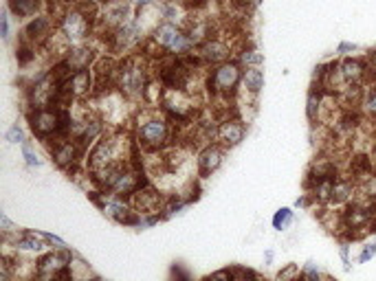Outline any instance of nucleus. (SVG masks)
<instances>
[{
	"instance_id": "20",
	"label": "nucleus",
	"mask_w": 376,
	"mask_h": 281,
	"mask_svg": "<svg viewBox=\"0 0 376 281\" xmlns=\"http://www.w3.org/2000/svg\"><path fill=\"white\" fill-rule=\"evenodd\" d=\"M15 59H18V64L22 69L29 66L31 62L36 59V46L34 44H27V42H20L18 46H15Z\"/></svg>"
},
{
	"instance_id": "8",
	"label": "nucleus",
	"mask_w": 376,
	"mask_h": 281,
	"mask_svg": "<svg viewBox=\"0 0 376 281\" xmlns=\"http://www.w3.org/2000/svg\"><path fill=\"white\" fill-rule=\"evenodd\" d=\"M53 36H55V18H51L49 13H40V15L31 18V20L25 24L20 42L40 46V44L49 42Z\"/></svg>"
},
{
	"instance_id": "27",
	"label": "nucleus",
	"mask_w": 376,
	"mask_h": 281,
	"mask_svg": "<svg viewBox=\"0 0 376 281\" xmlns=\"http://www.w3.org/2000/svg\"><path fill=\"white\" fill-rule=\"evenodd\" d=\"M376 257V240L368 242L363 248H361V253H358V264H368Z\"/></svg>"
},
{
	"instance_id": "7",
	"label": "nucleus",
	"mask_w": 376,
	"mask_h": 281,
	"mask_svg": "<svg viewBox=\"0 0 376 281\" xmlns=\"http://www.w3.org/2000/svg\"><path fill=\"white\" fill-rule=\"evenodd\" d=\"M73 251L69 248H51L44 255L36 257L38 261V281H53L62 271L71 266Z\"/></svg>"
},
{
	"instance_id": "12",
	"label": "nucleus",
	"mask_w": 376,
	"mask_h": 281,
	"mask_svg": "<svg viewBox=\"0 0 376 281\" xmlns=\"http://www.w3.org/2000/svg\"><path fill=\"white\" fill-rule=\"evenodd\" d=\"M225 147L221 143H209L205 147H200L196 154V165H198V174L200 178L211 176L214 171L221 169L223 161H225Z\"/></svg>"
},
{
	"instance_id": "10",
	"label": "nucleus",
	"mask_w": 376,
	"mask_h": 281,
	"mask_svg": "<svg viewBox=\"0 0 376 281\" xmlns=\"http://www.w3.org/2000/svg\"><path fill=\"white\" fill-rule=\"evenodd\" d=\"M231 42H227L225 38H211L205 44H200L196 49V55L200 57V62L205 66H218V64H225V62L231 59Z\"/></svg>"
},
{
	"instance_id": "2",
	"label": "nucleus",
	"mask_w": 376,
	"mask_h": 281,
	"mask_svg": "<svg viewBox=\"0 0 376 281\" xmlns=\"http://www.w3.org/2000/svg\"><path fill=\"white\" fill-rule=\"evenodd\" d=\"M152 77L148 75V66L139 55H128L119 59V69L115 75V88L121 92L125 99H141L148 88V82Z\"/></svg>"
},
{
	"instance_id": "31",
	"label": "nucleus",
	"mask_w": 376,
	"mask_h": 281,
	"mask_svg": "<svg viewBox=\"0 0 376 281\" xmlns=\"http://www.w3.org/2000/svg\"><path fill=\"white\" fill-rule=\"evenodd\" d=\"M42 238H44L46 242H49L51 248H69L67 242L62 240V238H57V236H53V233H44V231H42Z\"/></svg>"
},
{
	"instance_id": "9",
	"label": "nucleus",
	"mask_w": 376,
	"mask_h": 281,
	"mask_svg": "<svg viewBox=\"0 0 376 281\" xmlns=\"http://www.w3.org/2000/svg\"><path fill=\"white\" fill-rule=\"evenodd\" d=\"M130 13H132V3H130V0H108V3L99 11L97 24L102 29L115 31V29H119L121 24H125V22L130 20Z\"/></svg>"
},
{
	"instance_id": "16",
	"label": "nucleus",
	"mask_w": 376,
	"mask_h": 281,
	"mask_svg": "<svg viewBox=\"0 0 376 281\" xmlns=\"http://www.w3.org/2000/svg\"><path fill=\"white\" fill-rule=\"evenodd\" d=\"M262 88H264V71H262L260 66L244 69V71H242V86H240V92H246V95L256 97Z\"/></svg>"
},
{
	"instance_id": "21",
	"label": "nucleus",
	"mask_w": 376,
	"mask_h": 281,
	"mask_svg": "<svg viewBox=\"0 0 376 281\" xmlns=\"http://www.w3.org/2000/svg\"><path fill=\"white\" fill-rule=\"evenodd\" d=\"M293 220H295L293 209L281 207V209H277L275 215H273V229H275V231H286V229L293 224Z\"/></svg>"
},
{
	"instance_id": "25",
	"label": "nucleus",
	"mask_w": 376,
	"mask_h": 281,
	"mask_svg": "<svg viewBox=\"0 0 376 281\" xmlns=\"http://www.w3.org/2000/svg\"><path fill=\"white\" fill-rule=\"evenodd\" d=\"M233 279L236 281H260V275L251 268H244V266H233Z\"/></svg>"
},
{
	"instance_id": "14",
	"label": "nucleus",
	"mask_w": 376,
	"mask_h": 281,
	"mask_svg": "<svg viewBox=\"0 0 376 281\" xmlns=\"http://www.w3.org/2000/svg\"><path fill=\"white\" fill-rule=\"evenodd\" d=\"M60 59H64L71 71H84V69L95 66V62L99 59V55L90 44H77V46H69L67 53L62 55Z\"/></svg>"
},
{
	"instance_id": "35",
	"label": "nucleus",
	"mask_w": 376,
	"mask_h": 281,
	"mask_svg": "<svg viewBox=\"0 0 376 281\" xmlns=\"http://www.w3.org/2000/svg\"><path fill=\"white\" fill-rule=\"evenodd\" d=\"M273 257H275V253H273V251H266V253H264L266 264H271V261H273Z\"/></svg>"
},
{
	"instance_id": "18",
	"label": "nucleus",
	"mask_w": 376,
	"mask_h": 281,
	"mask_svg": "<svg viewBox=\"0 0 376 281\" xmlns=\"http://www.w3.org/2000/svg\"><path fill=\"white\" fill-rule=\"evenodd\" d=\"M358 113L363 115V119L376 121V86H365L361 106H358Z\"/></svg>"
},
{
	"instance_id": "3",
	"label": "nucleus",
	"mask_w": 376,
	"mask_h": 281,
	"mask_svg": "<svg viewBox=\"0 0 376 281\" xmlns=\"http://www.w3.org/2000/svg\"><path fill=\"white\" fill-rule=\"evenodd\" d=\"M150 40L159 46L165 55H172L176 59H183V57L192 55L196 51V46L192 44L190 38H187L185 31L181 27H176L174 22H167V20H161L152 29Z\"/></svg>"
},
{
	"instance_id": "32",
	"label": "nucleus",
	"mask_w": 376,
	"mask_h": 281,
	"mask_svg": "<svg viewBox=\"0 0 376 281\" xmlns=\"http://www.w3.org/2000/svg\"><path fill=\"white\" fill-rule=\"evenodd\" d=\"M339 255H341V261H343V268L350 271V246H348V242H341Z\"/></svg>"
},
{
	"instance_id": "13",
	"label": "nucleus",
	"mask_w": 376,
	"mask_h": 281,
	"mask_svg": "<svg viewBox=\"0 0 376 281\" xmlns=\"http://www.w3.org/2000/svg\"><path fill=\"white\" fill-rule=\"evenodd\" d=\"M163 202L165 198L154 189V187L146 185L144 189H139L132 198H130V205L137 213L141 215H152V213H161L163 209Z\"/></svg>"
},
{
	"instance_id": "1",
	"label": "nucleus",
	"mask_w": 376,
	"mask_h": 281,
	"mask_svg": "<svg viewBox=\"0 0 376 281\" xmlns=\"http://www.w3.org/2000/svg\"><path fill=\"white\" fill-rule=\"evenodd\" d=\"M172 126L174 123L169 121L167 115H161L156 108H146L144 113H139L137 119V132H134L137 145L146 152H161L169 147Z\"/></svg>"
},
{
	"instance_id": "5",
	"label": "nucleus",
	"mask_w": 376,
	"mask_h": 281,
	"mask_svg": "<svg viewBox=\"0 0 376 281\" xmlns=\"http://www.w3.org/2000/svg\"><path fill=\"white\" fill-rule=\"evenodd\" d=\"M92 27H95V22L77 7H73L57 20V36L67 46H77V44H84L90 38Z\"/></svg>"
},
{
	"instance_id": "24",
	"label": "nucleus",
	"mask_w": 376,
	"mask_h": 281,
	"mask_svg": "<svg viewBox=\"0 0 376 281\" xmlns=\"http://www.w3.org/2000/svg\"><path fill=\"white\" fill-rule=\"evenodd\" d=\"M20 150H22V159H25V163H27L29 167H40V165H42L38 152L34 150V143H29V140H25V143L20 145Z\"/></svg>"
},
{
	"instance_id": "33",
	"label": "nucleus",
	"mask_w": 376,
	"mask_h": 281,
	"mask_svg": "<svg viewBox=\"0 0 376 281\" xmlns=\"http://www.w3.org/2000/svg\"><path fill=\"white\" fill-rule=\"evenodd\" d=\"M0 36L5 40L9 38V13L7 11H3V15H0Z\"/></svg>"
},
{
	"instance_id": "34",
	"label": "nucleus",
	"mask_w": 376,
	"mask_h": 281,
	"mask_svg": "<svg viewBox=\"0 0 376 281\" xmlns=\"http://www.w3.org/2000/svg\"><path fill=\"white\" fill-rule=\"evenodd\" d=\"M167 3H174L179 7H187V5H190V0H167Z\"/></svg>"
},
{
	"instance_id": "28",
	"label": "nucleus",
	"mask_w": 376,
	"mask_h": 281,
	"mask_svg": "<svg viewBox=\"0 0 376 281\" xmlns=\"http://www.w3.org/2000/svg\"><path fill=\"white\" fill-rule=\"evenodd\" d=\"M358 51V44H354V42H341L339 46H337V55L339 57H350V55H354Z\"/></svg>"
},
{
	"instance_id": "22",
	"label": "nucleus",
	"mask_w": 376,
	"mask_h": 281,
	"mask_svg": "<svg viewBox=\"0 0 376 281\" xmlns=\"http://www.w3.org/2000/svg\"><path fill=\"white\" fill-rule=\"evenodd\" d=\"M71 271H73V275H75L77 281H86V279L92 277L90 266H88V264H86L80 255H75V253H73V259H71Z\"/></svg>"
},
{
	"instance_id": "30",
	"label": "nucleus",
	"mask_w": 376,
	"mask_h": 281,
	"mask_svg": "<svg viewBox=\"0 0 376 281\" xmlns=\"http://www.w3.org/2000/svg\"><path fill=\"white\" fill-rule=\"evenodd\" d=\"M205 281H236V279H233L231 268H223V271H216L214 275H209Z\"/></svg>"
},
{
	"instance_id": "11",
	"label": "nucleus",
	"mask_w": 376,
	"mask_h": 281,
	"mask_svg": "<svg viewBox=\"0 0 376 281\" xmlns=\"http://www.w3.org/2000/svg\"><path fill=\"white\" fill-rule=\"evenodd\" d=\"M244 136H246V123H244V119L229 117V119L218 121V136H216V140L225 150H231V147L240 145L242 140H244Z\"/></svg>"
},
{
	"instance_id": "23",
	"label": "nucleus",
	"mask_w": 376,
	"mask_h": 281,
	"mask_svg": "<svg viewBox=\"0 0 376 281\" xmlns=\"http://www.w3.org/2000/svg\"><path fill=\"white\" fill-rule=\"evenodd\" d=\"M300 277H302L300 264H286V266L275 275V281H300Z\"/></svg>"
},
{
	"instance_id": "6",
	"label": "nucleus",
	"mask_w": 376,
	"mask_h": 281,
	"mask_svg": "<svg viewBox=\"0 0 376 281\" xmlns=\"http://www.w3.org/2000/svg\"><path fill=\"white\" fill-rule=\"evenodd\" d=\"M51 154L53 163L60 167L69 171V176H75L77 178V167L82 165V159H84V145L80 143V140L75 138H67V140H60V143H53L51 147H46Z\"/></svg>"
},
{
	"instance_id": "19",
	"label": "nucleus",
	"mask_w": 376,
	"mask_h": 281,
	"mask_svg": "<svg viewBox=\"0 0 376 281\" xmlns=\"http://www.w3.org/2000/svg\"><path fill=\"white\" fill-rule=\"evenodd\" d=\"M236 62L242 66V69H253V66H262L264 64V55L258 51V49H240L238 51V57Z\"/></svg>"
},
{
	"instance_id": "26",
	"label": "nucleus",
	"mask_w": 376,
	"mask_h": 281,
	"mask_svg": "<svg viewBox=\"0 0 376 281\" xmlns=\"http://www.w3.org/2000/svg\"><path fill=\"white\" fill-rule=\"evenodd\" d=\"M5 138L9 140V143H20V145H22L25 140H27V138H25V132H22V128L18 126V123H13V126L7 130Z\"/></svg>"
},
{
	"instance_id": "29",
	"label": "nucleus",
	"mask_w": 376,
	"mask_h": 281,
	"mask_svg": "<svg viewBox=\"0 0 376 281\" xmlns=\"http://www.w3.org/2000/svg\"><path fill=\"white\" fill-rule=\"evenodd\" d=\"M0 229H3V236H13V233H18V226H15L7 213H0Z\"/></svg>"
},
{
	"instance_id": "15",
	"label": "nucleus",
	"mask_w": 376,
	"mask_h": 281,
	"mask_svg": "<svg viewBox=\"0 0 376 281\" xmlns=\"http://www.w3.org/2000/svg\"><path fill=\"white\" fill-rule=\"evenodd\" d=\"M69 90L73 92L75 99L92 97V92H95V73H92V69L75 71L69 80Z\"/></svg>"
},
{
	"instance_id": "17",
	"label": "nucleus",
	"mask_w": 376,
	"mask_h": 281,
	"mask_svg": "<svg viewBox=\"0 0 376 281\" xmlns=\"http://www.w3.org/2000/svg\"><path fill=\"white\" fill-rule=\"evenodd\" d=\"M42 7V0H9V11L15 18H31Z\"/></svg>"
},
{
	"instance_id": "4",
	"label": "nucleus",
	"mask_w": 376,
	"mask_h": 281,
	"mask_svg": "<svg viewBox=\"0 0 376 281\" xmlns=\"http://www.w3.org/2000/svg\"><path fill=\"white\" fill-rule=\"evenodd\" d=\"M242 66L236 59H229L225 64L211 66L207 75V90L211 92V97H229L236 99L240 86H242Z\"/></svg>"
}]
</instances>
